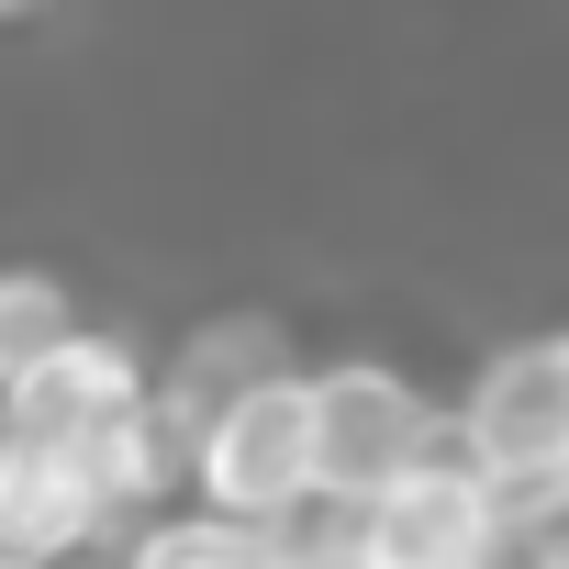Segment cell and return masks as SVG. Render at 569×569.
Returning <instances> with one entry per match:
<instances>
[{"mask_svg": "<svg viewBox=\"0 0 569 569\" xmlns=\"http://www.w3.org/2000/svg\"><path fill=\"white\" fill-rule=\"evenodd\" d=\"M313 436H325V502H391L402 480H425L447 447V413L436 391H413L391 358H336L313 369Z\"/></svg>", "mask_w": 569, "mask_h": 569, "instance_id": "1", "label": "cell"}, {"mask_svg": "<svg viewBox=\"0 0 569 569\" xmlns=\"http://www.w3.org/2000/svg\"><path fill=\"white\" fill-rule=\"evenodd\" d=\"M458 458L491 491H569V336H525L469 380Z\"/></svg>", "mask_w": 569, "mask_h": 569, "instance_id": "2", "label": "cell"}, {"mask_svg": "<svg viewBox=\"0 0 569 569\" xmlns=\"http://www.w3.org/2000/svg\"><path fill=\"white\" fill-rule=\"evenodd\" d=\"M201 513H223V525H291L302 502H325V436H313V369L302 380H279V391H257L212 447H201Z\"/></svg>", "mask_w": 569, "mask_h": 569, "instance_id": "3", "label": "cell"}, {"mask_svg": "<svg viewBox=\"0 0 569 569\" xmlns=\"http://www.w3.org/2000/svg\"><path fill=\"white\" fill-rule=\"evenodd\" d=\"M279 380H302V369H291V325H279V313H223V325H190V336H179V358L157 369V425H168V447L190 458V480H201V447H212L257 391H279Z\"/></svg>", "mask_w": 569, "mask_h": 569, "instance_id": "4", "label": "cell"}, {"mask_svg": "<svg viewBox=\"0 0 569 569\" xmlns=\"http://www.w3.org/2000/svg\"><path fill=\"white\" fill-rule=\"evenodd\" d=\"M502 558H513V513L469 458H436L358 525V569H502Z\"/></svg>", "mask_w": 569, "mask_h": 569, "instance_id": "5", "label": "cell"}, {"mask_svg": "<svg viewBox=\"0 0 569 569\" xmlns=\"http://www.w3.org/2000/svg\"><path fill=\"white\" fill-rule=\"evenodd\" d=\"M0 391H12V436H34V447H101V436H123V425L157 413L146 358L123 336H101V325L68 358H46L34 380H0Z\"/></svg>", "mask_w": 569, "mask_h": 569, "instance_id": "6", "label": "cell"}, {"mask_svg": "<svg viewBox=\"0 0 569 569\" xmlns=\"http://www.w3.org/2000/svg\"><path fill=\"white\" fill-rule=\"evenodd\" d=\"M123 513L101 502V480L68 458V447H34L12 436L0 447V547H12V569H68L79 547H101Z\"/></svg>", "mask_w": 569, "mask_h": 569, "instance_id": "7", "label": "cell"}, {"mask_svg": "<svg viewBox=\"0 0 569 569\" xmlns=\"http://www.w3.org/2000/svg\"><path fill=\"white\" fill-rule=\"evenodd\" d=\"M123 569H291V547H279L268 525H223V513H168L134 536Z\"/></svg>", "mask_w": 569, "mask_h": 569, "instance_id": "8", "label": "cell"}, {"mask_svg": "<svg viewBox=\"0 0 569 569\" xmlns=\"http://www.w3.org/2000/svg\"><path fill=\"white\" fill-rule=\"evenodd\" d=\"M90 325H79V302L57 291L46 268H12L0 279V380H34L46 358H68Z\"/></svg>", "mask_w": 569, "mask_h": 569, "instance_id": "9", "label": "cell"}, {"mask_svg": "<svg viewBox=\"0 0 569 569\" xmlns=\"http://www.w3.org/2000/svg\"><path fill=\"white\" fill-rule=\"evenodd\" d=\"M536 558H547V569H569V525H558V536H536Z\"/></svg>", "mask_w": 569, "mask_h": 569, "instance_id": "10", "label": "cell"}, {"mask_svg": "<svg viewBox=\"0 0 569 569\" xmlns=\"http://www.w3.org/2000/svg\"><path fill=\"white\" fill-rule=\"evenodd\" d=\"M12 12H46V0H12Z\"/></svg>", "mask_w": 569, "mask_h": 569, "instance_id": "11", "label": "cell"}]
</instances>
